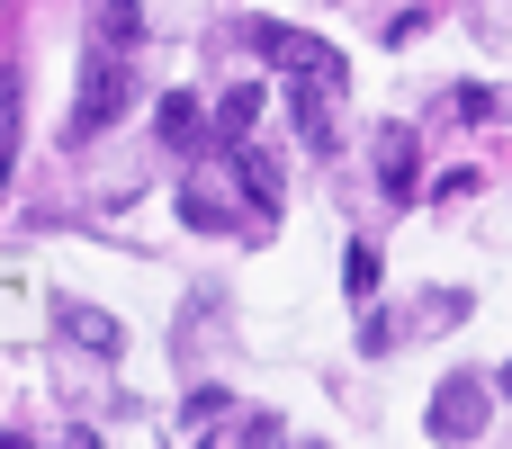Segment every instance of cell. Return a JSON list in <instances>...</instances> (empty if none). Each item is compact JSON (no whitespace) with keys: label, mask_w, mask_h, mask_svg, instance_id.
Listing matches in <instances>:
<instances>
[{"label":"cell","mask_w":512,"mask_h":449,"mask_svg":"<svg viewBox=\"0 0 512 449\" xmlns=\"http://www.w3.org/2000/svg\"><path fill=\"white\" fill-rule=\"evenodd\" d=\"M468 423H477V387L459 378V387H450V405H441V432H468Z\"/></svg>","instance_id":"1"}]
</instances>
